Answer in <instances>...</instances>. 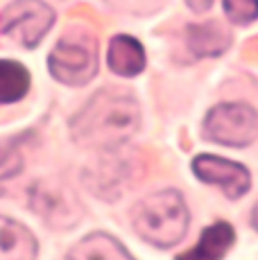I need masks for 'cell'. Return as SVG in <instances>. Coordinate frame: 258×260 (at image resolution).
Segmentation results:
<instances>
[{
    "mask_svg": "<svg viewBox=\"0 0 258 260\" xmlns=\"http://www.w3.org/2000/svg\"><path fill=\"white\" fill-rule=\"evenodd\" d=\"M39 242L27 226L0 215V260H37Z\"/></svg>",
    "mask_w": 258,
    "mask_h": 260,
    "instance_id": "ba28073f",
    "label": "cell"
},
{
    "mask_svg": "<svg viewBox=\"0 0 258 260\" xmlns=\"http://www.w3.org/2000/svg\"><path fill=\"white\" fill-rule=\"evenodd\" d=\"M132 226L138 238L156 249H170L186 236L188 208L177 190H161L143 197L132 208Z\"/></svg>",
    "mask_w": 258,
    "mask_h": 260,
    "instance_id": "7a4b0ae2",
    "label": "cell"
},
{
    "mask_svg": "<svg viewBox=\"0 0 258 260\" xmlns=\"http://www.w3.org/2000/svg\"><path fill=\"white\" fill-rule=\"evenodd\" d=\"M54 23V12L41 0H14L0 14V32L25 48H37Z\"/></svg>",
    "mask_w": 258,
    "mask_h": 260,
    "instance_id": "5b68a950",
    "label": "cell"
},
{
    "mask_svg": "<svg viewBox=\"0 0 258 260\" xmlns=\"http://www.w3.org/2000/svg\"><path fill=\"white\" fill-rule=\"evenodd\" d=\"M107 61L116 75L120 77H136L145 71V50L143 46L129 34H116L109 41V52H107Z\"/></svg>",
    "mask_w": 258,
    "mask_h": 260,
    "instance_id": "9c48e42d",
    "label": "cell"
},
{
    "mask_svg": "<svg viewBox=\"0 0 258 260\" xmlns=\"http://www.w3.org/2000/svg\"><path fill=\"white\" fill-rule=\"evenodd\" d=\"M192 172L200 177V181L217 186L229 199H240L251 186V174L245 166L213 154L197 156L192 161Z\"/></svg>",
    "mask_w": 258,
    "mask_h": 260,
    "instance_id": "8992f818",
    "label": "cell"
},
{
    "mask_svg": "<svg viewBox=\"0 0 258 260\" xmlns=\"http://www.w3.org/2000/svg\"><path fill=\"white\" fill-rule=\"evenodd\" d=\"M202 136L224 147H247L258 138V111L242 102L217 104L206 113Z\"/></svg>",
    "mask_w": 258,
    "mask_h": 260,
    "instance_id": "277c9868",
    "label": "cell"
},
{
    "mask_svg": "<svg viewBox=\"0 0 258 260\" xmlns=\"http://www.w3.org/2000/svg\"><path fill=\"white\" fill-rule=\"evenodd\" d=\"M50 75L66 86H84L98 73V43L88 34H63L48 57Z\"/></svg>",
    "mask_w": 258,
    "mask_h": 260,
    "instance_id": "3957f363",
    "label": "cell"
},
{
    "mask_svg": "<svg viewBox=\"0 0 258 260\" xmlns=\"http://www.w3.org/2000/svg\"><path fill=\"white\" fill-rule=\"evenodd\" d=\"M186 46L195 57H217L231 46V34L220 23H202L186 27Z\"/></svg>",
    "mask_w": 258,
    "mask_h": 260,
    "instance_id": "8fae6325",
    "label": "cell"
},
{
    "mask_svg": "<svg viewBox=\"0 0 258 260\" xmlns=\"http://www.w3.org/2000/svg\"><path fill=\"white\" fill-rule=\"evenodd\" d=\"M29 202H32V208L46 219L48 224L59 229L73 226V224L79 219V215H75L77 211V202L71 197V194H63L61 190L57 188H48V186H37L29 194Z\"/></svg>",
    "mask_w": 258,
    "mask_h": 260,
    "instance_id": "52a82bcc",
    "label": "cell"
},
{
    "mask_svg": "<svg viewBox=\"0 0 258 260\" xmlns=\"http://www.w3.org/2000/svg\"><path fill=\"white\" fill-rule=\"evenodd\" d=\"M186 5L192 9V12L204 14V12H208V9H211L213 0H186Z\"/></svg>",
    "mask_w": 258,
    "mask_h": 260,
    "instance_id": "2e32d148",
    "label": "cell"
},
{
    "mask_svg": "<svg viewBox=\"0 0 258 260\" xmlns=\"http://www.w3.org/2000/svg\"><path fill=\"white\" fill-rule=\"evenodd\" d=\"M233 242H236V231L231 224L215 222L202 231L195 247L177 256V260H224Z\"/></svg>",
    "mask_w": 258,
    "mask_h": 260,
    "instance_id": "30bf717a",
    "label": "cell"
},
{
    "mask_svg": "<svg viewBox=\"0 0 258 260\" xmlns=\"http://www.w3.org/2000/svg\"><path fill=\"white\" fill-rule=\"evenodd\" d=\"M29 73L23 63L0 59V104H14L27 95Z\"/></svg>",
    "mask_w": 258,
    "mask_h": 260,
    "instance_id": "4fadbf2b",
    "label": "cell"
},
{
    "mask_svg": "<svg viewBox=\"0 0 258 260\" xmlns=\"http://www.w3.org/2000/svg\"><path fill=\"white\" fill-rule=\"evenodd\" d=\"M109 5H113L120 12L136 14V16H145V14L156 12L163 5V0H107Z\"/></svg>",
    "mask_w": 258,
    "mask_h": 260,
    "instance_id": "9a60e30c",
    "label": "cell"
},
{
    "mask_svg": "<svg viewBox=\"0 0 258 260\" xmlns=\"http://www.w3.org/2000/svg\"><path fill=\"white\" fill-rule=\"evenodd\" d=\"M222 9L236 25H247L258 18V0H222Z\"/></svg>",
    "mask_w": 258,
    "mask_h": 260,
    "instance_id": "5bb4252c",
    "label": "cell"
},
{
    "mask_svg": "<svg viewBox=\"0 0 258 260\" xmlns=\"http://www.w3.org/2000/svg\"><path fill=\"white\" fill-rule=\"evenodd\" d=\"M254 226L258 229V204L254 206Z\"/></svg>",
    "mask_w": 258,
    "mask_h": 260,
    "instance_id": "e0dca14e",
    "label": "cell"
},
{
    "mask_svg": "<svg viewBox=\"0 0 258 260\" xmlns=\"http://www.w3.org/2000/svg\"><path fill=\"white\" fill-rule=\"evenodd\" d=\"M68 260H134L129 251L109 233H91L68 251Z\"/></svg>",
    "mask_w": 258,
    "mask_h": 260,
    "instance_id": "7c38bea8",
    "label": "cell"
},
{
    "mask_svg": "<svg viewBox=\"0 0 258 260\" xmlns=\"http://www.w3.org/2000/svg\"><path fill=\"white\" fill-rule=\"evenodd\" d=\"M141 124V109L134 98L102 88L71 120V136L79 147L116 149L125 145Z\"/></svg>",
    "mask_w": 258,
    "mask_h": 260,
    "instance_id": "6da1fadb",
    "label": "cell"
}]
</instances>
